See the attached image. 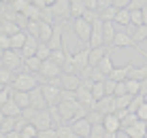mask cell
Returning a JSON list of instances; mask_svg holds the SVG:
<instances>
[{"label": "cell", "mask_w": 147, "mask_h": 138, "mask_svg": "<svg viewBox=\"0 0 147 138\" xmlns=\"http://www.w3.org/2000/svg\"><path fill=\"white\" fill-rule=\"evenodd\" d=\"M130 11V9H128ZM143 11L141 9H136V11H130V25H143Z\"/></svg>", "instance_id": "cell-40"}, {"label": "cell", "mask_w": 147, "mask_h": 138, "mask_svg": "<svg viewBox=\"0 0 147 138\" xmlns=\"http://www.w3.org/2000/svg\"><path fill=\"white\" fill-rule=\"evenodd\" d=\"M36 58H38V60H49V58H51V47H49L47 43H38Z\"/></svg>", "instance_id": "cell-36"}, {"label": "cell", "mask_w": 147, "mask_h": 138, "mask_svg": "<svg viewBox=\"0 0 147 138\" xmlns=\"http://www.w3.org/2000/svg\"><path fill=\"white\" fill-rule=\"evenodd\" d=\"M90 91H92V96H94V100H96V102H98L100 98H105V96H107V89H105V81H94L92 87H90Z\"/></svg>", "instance_id": "cell-29"}, {"label": "cell", "mask_w": 147, "mask_h": 138, "mask_svg": "<svg viewBox=\"0 0 147 138\" xmlns=\"http://www.w3.org/2000/svg\"><path fill=\"white\" fill-rule=\"evenodd\" d=\"M102 32H105V45L107 47H111L113 45V38H115V21H105V25H102Z\"/></svg>", "instance_id": "cell-24"}, {"label": "cell", "mask_w": 147, "mask_h": 138, "mask_svg": "<svg viewBox=\"0 0 147 138\" xmlns=\"http://www.w3.org/2000/svg\"><path fill=\"white\" fill-rule=\"evenodd\" d=\"M136 117H139V119H143V121H147V102L141 104V109L136 111Z\"/></svg>", "instance_id": "cell-52"}, {"label": "cell", "mask_w": 147, "mask_h": 138, "mask_svg": "<svg viewBox=\"0 0 147 138\" xmlns=\"http://www.w3.org/2000/svg\"><path fill=\"white\" fill-rule=\"evenodd\" d=\"M15 119H17V117H7L4 123H2V127H0V134H9V132H13L15 130Z\"/></svg>", "instance_id": "cell-43"}, {"label": "cell", "mask_w": 147, "mask_h": 138, "mask_svg": "<svg viewBox=\"0 0 147 138\" xmlns=\"http://www.w3.org/2000/svg\"><path fill=\"white\" fill-rule=\"evenodd\" d=\"M58 130V138H75L77 134H75V130H73V125H66V123H62L60 127H55Z\"/></svg>", "instance_id": "cell-34"}, {"label": "cell", "mask_w": 147, "mask_h": 138, "mask_svg": "<svg viewBox=\"0 0 147 138\" xmlns=\"http://www.w3.org/2000/svg\"><path fill=\"white\" fill-rule=\"evenodd\" d=\"M38 43L40 40L36 36H32V34H28V38H26V45L22 47V55H24V60L30 58V55H36V49H38Z\"/></svg>", "instance_id": "cell-18"}, {"label": "cell", "mask_w": 147, "mask_h": 138, "mask_svg": "<svg viewBox=\"0 0 147 138\" xmlns=\"http://www.w3.org/2000/svg\"><path fill=\"white\" fill-rule=\"evenodd\" d=\"M96 111H100L102 115H109V113H115L117 106H115V96L113 94H107L105 98H100L96 102Z\"/></svg>", "instance_id": "cell-11"}, {"label": "cell", "mask_w": 147, "mask_h": 138, "mask_svg": "<svg viewBox=\"0 0 147 138\" xmlns=\"http://www.w3.org/2000/svg\"><path fill=\"white\" fill-rule=\"evenodd\" d=\"M51 13H53V19L58 17L60 21L58 23H62V17H73V15H70V0H55V2L51 4Z\"/></svg>", "instance_id": "cell-8"}, {"label": "cell", "mask_w": 147, "mask_h": 138, "mask_svg": "<svg viewBox=\"0 0 147 138\" xmlns=\"http://www.w3.org/2000/svg\"><path fill=\"white\" fill-rule=\"evenodd\" d=\"M134 96H130V94H124V96H115V106H117V111L119 109H128V104L132 102Z\"/></svg>", "instance_id": "cell-37"}, {"label": "cell", "mask_w": 147, "mask_h": 138, "mask_svg": "<svg viewBox=\"0 0 147 138\" xmlns=\"http://www.w3.org/2000/svg\"><path fill=\"white\" fill-rule=\"evenodd\" d=\"M13 79H15V74H13V70H9V68H0V85H13Z\"/></svg>", "instance_id": "cell-33"}, {"label": "cell", "mask_w": 147, "mask_h": 138, "mask_svg": "<svg viewBox=\"0 0 147 138\" xmlns=\"http://www.w3.org/2000/svg\"><path fill=\"white\" fill-rule=\"evenodd\" d=\"M2 2H4V4H13L15 0H2Z\"/></svg>", "instance_id": "cell-57"}, {"label": "cell", "mask_w": 147, "mask_h": 138, "mask_svg": "<svg viewBox=\"0 0 147 138\" xmlns=\"http://www.w3.org/2000/svg\"><path fill=\"white\" fill-rule=\"evenodd\" d=\"M0 111H2V113L7 115V117H19V115L24 113V111L19 109V104H17V102L13 100V96H11V100H9V102H7V104H4L2 109H0Z\"/></svg>", "instance_id": "cell-23"}, {"label": "cell", "mask_w": 147, "mask_h": 138, "mask_svg": "<svg viewBox=\"0 0 147 138\" xmlns=\"http://www.w3.org/2000/svg\"><path fill=\"white\" fill-rule=\"evenodd\" d=\"M4 87H7V85H0V89H4Z\"/></svg>", "instance_id": "cell-60"}, {"label": "cell", "mask_w": 147, "mask_h": 138, "mask_svg": "<svg viewBox=\"0 0 147 138\" xmlns=\"http://www.w3.org/2000/svg\"><path fill=\"white\" fill-rule=\"evenodd\" d=\"M130 2H132V0H113V7L115 9H126Z\"/></svg>", "instance_id": "cell-53"}, {"label": "cell", "mask_w": 147, "mask_h": 138, "mask_svg": "<svg viewBox=\"0 0 147 138\" xmlns=\"http://www.w3.org/2000/svg\"><path fill=\"white\" fill-rule=\"evenodd\" d=\"M38 79H40V76L32 74V72L15 74V79H13V89H17V91H32L34 87H38Z\"/></svg>", "instance_id": "cell-1"}, {"label": "cell", "mask_w": 147, "mask_h": 138, "mask_svg": "<svg viewBox=\"0 0 147 138\" xmlns=\"http://www.w3.org/2000/svg\"><path fill=\"white\" fill-rule=\"evenodd\" d=\"M96 68H98V70H100V72H102L105 76H109L111 72H113V68H115V64H113V62H111V51H109V53H107V55H105V58H102V60H100V64H98V66H96Z\"/></svg>", "instance_id": "cell-25"}, {"label": "cell", "mask_w": 147, "mask_h": 138, "mask_svg": "<svg viewBox=\"0 0 147 138\" xmlns=\"http://www.w3.org/2000/svg\"><path fill=\"white\" fill-rule=\"evenodd\" d=\"M145 76H147V66H130V74H128V79L143 81Z\"/></svg>", "instance_id": "cell-30"}, {"label": "cell", "mask_w": 147, "mask_h": 138, "mask_svg": "<svg viewBox=\"0 0 147 138\" xmlns=\"http://www.w3.org/2000/svg\"><path fill=\"white\" fill-rule=\"evenodd\" d=\"M117 25H130V11L128 9H117V15L113 19Z\"/></svg>", "instance_id": "cell-31"}, {"label": "cell", "mask_w": 147, "mask_h": 138, "mask_svg": "<svg viewBox=\"0 0 147 138\" xmlns=\"http://www.w3.org/2000/svg\"><path fill=\"white\" fill-rule=\"evenodd\" d=\"M49 47H51V51L55 49H62L64 47V38H62V23H55L53 25V34H51V38H49Z\"/></svg>", "instance_id": "cell-17"}, {"label": "cell", "mask_w": 147, "mask_h": 138, "mask_svg": "<svg viewBox=\"0 0 147 138\" xmlns=\"http://www.w3.org/2000/svg\"><path fill=\"white\" fill-rule=\"evenodd\" d=\"M124 134L128 138H147V121L136 119L132 125L124 127Z\"/></svg>", "instance_id": "cell-9"}, {"label": "cell", "mask_w": 147, "mask_h": 138, "mask_svg": "<svg viewBox=\"0 0 147 138\" xmlns=\"http://www.w3.org/2000/svg\"><path fill=\"white\" fill-rule=\"evenodd\" d=\"M28 4H30V0H15L11 7H13V11H15V13H24V11L28 9Z\"/></svg>", "instance_id": "cell-46"}, {"label": "cell", "mask_w": 147, "mask_h": 138, "mask_svg": "<svg viewBox=\"0 0 147 138\" xmlns=\"http://www.w3.org/2000/svg\"><path fill=\"white\" fill-rule=\"evenodd\" d=\"M128 94V87H126V81H117V85H115V91L113 96H124Z\"/></svg>", "instance_id": "cell-49"}, {"label": "cell", "mask_w": 147, "mask_h": 138, "mask_svg": "<svg viewBox=\"0 0 147 138\" xmlns=\"http://www.w3.org/2000/svg\"><path fill=\"white\" fill-rule=\"evenodd\" d=\"M136 119H139V117H136V113H128L124 119H121V130H124V127H128V125H132Z\"/></svg>", "instance_id": "cell-47"}, {"label": "cell", "mask_w": 147, "mask_h": 138, "mask_svg": "<svg viewBox=\"0 0 147 138\" xmlns=\"http://www.w3.org/2000/svg\"><path fill=\"white\" fill-rule=\"evenodd\" d=\"M143 11H147V0H145V9H143Z\"/></svg>", "instance_id": "cell-59"}, {"label": "cell", "mask_w": 147, "mask_h": 138, "mask_svg": "<svg viewBox=\"0 0 147 138\" xmlns=\"http://www.w3.org/2000/svg\"><path fill=\"white\" fill-rule=\"evenodd\" d=\"M109 7H113V0H98V11L109 9Z\"/></svg>", "instance_id": "cell-54"}, {"label": "cell", "mask_w": 147, "mask_h": 138, "mask_svg": "<svg viewBox=\"0 0 147 138\" xmlns=\"http://www.w3.org/2000/svg\"><path fill=\"white\" fill-rule=\"evenodd\" d=\"M38 76H40V81H51V79H58L60 74H62V66H60L55 60H43V64H40V70L36 72Z\"/></svg>", "instance_id": "cell-2"}, {"label": "cell", "mask_w": 147, "mask_h": 138, "mask_svg": "<svg viewBox=\"0 0 147 138\" xmlns=\"http://www.w3.org/2000/svg\"><path fill=\"white\" fill-rule=\"evenodd\" d=\"M126 9H130V11H136V9H141V11H143V9H145V0H132V2H130Z\"/></svg>", "instance_id": "cell-50"}, {"label": "cell", "mask_w": 147, "mask_h": 138, "mask_svg": "<svg viewBox=\"0 0 147 138\" xmlns=\"http://www.w3.org/2000/svg\"><path fill=\"white\" fill-rule=\"evenodd\" d=\"M126 87H128V94H130V96H136V94H141V81H136V79H126Z\"/></svg>", "instance_id": "cell-39"}, {"label": "cell", "mask_w": 147, "mask_h": 138, "mask_svg": "<svg viewBox=\"0 0 147 138\" xmlns=\"http://www.w3.org/2000/svg\"><path fill=\"white\" fill-rule=\"evenodd\" d=\"M22 138H38V127L28 121V125L22 130Z\"/></svg>", "instance_id": "cell-38"}, {"label": "cell", "mask_w": 147, "mask_h": 138, "mask_svg": "<svg viewBox=\"0 0 147 138\" xmlns=\"http://www.w3.org/2000/svg\"><path fill=\"white\" fill-rule=\"evenodd\" d=\"M81 85V76L77 72H73V74H66V72H62L60 74V87L62 89H70V91H75Z\"/></svg>", "instance_id": "cell-13"}, {"label": "cell", "mask_w": 147, "mask_h": 138, "mask_svg": "<svg viewBox=\"0 0 147 138\" xmlns=\"http://www.w3.org/2000/svg\"><path fill=\"white\" fill-rule=\"evenodd\" d=\"M13 100L19 104V109H22V111L30 109V91H17V89H13Z\"/></svg>", "instance_id": "cell-21"}, {"label": "cell", "mask_w": 147, "mask_h": 138, "mask_svg": "<svg viewBox=\"0 0 147 138\" xmlns=\"http://www.w3.org/2000/svg\"><path fill=\"white\" fill-rule=\"evenodd\" d=\"M51 34H53V25L40 19V32H38V40H40V43H49Z\"/></svg>", "instance_id": "cell-28"}, {"label": "cell", "mask_w": 147, "mask_h": 138, "mask_svg": "<svg viewBox=\"0 0 147 138\" xmlns=\"http://www.w3.org/2000/svg\"><path fill=\"white\" fill-rule=\"evenodd\" d=\"M145 102H147V94H145Z\"/></svg>", "instance_id": "cell-61"}, {"label": "cell", "mask_w": 147, "mask_h": 138, "mask_svg": "<svg viewBox=\"0 0 147 138\" xmlns=\"http://www.w3.org/2000/svg\"><path fill=\"white\" fill-rule=\"evenodd\" d=\"M102 25L105 21L102 19H96V21H92V34H90V43L88 47H102L105 45V32H102Z\"/></svg>", "instance_id": "cell-6"}, {"label": "cell", "mask_w": 147, "mask_h": 138, "mask_svg": "<svg viewBox=\"0 0 147 138\" xmlns=\"http://www.w3.org/2000/svg\"><path fill=\"white\" fill-rule=\"evenodd\" d=\"M32 109V106H30ZM30 123H34L38 127V132L40 130H49V127H53V119H51V113H49V109H45V111H36V109H32V117H30Z\"/></svg>", "instance_id": "cell-3"}, {"label": "cell", "mask_w": 147, "mask_h": 138, "mask_svg": "<svg viewBox=\"0 0 147 138\" xmlns=\"http://www.w3.org/2000/svg\"><path fill=\"white\" fill-rule=\"evenodd\" d=\"M102 125H105V130H107V132H111V134H117V132L121 130V121H119V117L115 115V113L105 115Z\"/></svg>", "instance_id": "cell-16"}, {"label": "cell", "mask_w": 147, "mask_h": 138, "mask_svg": "<svg viewBox=\"0 0 147 138\" xmlns=\"http://www.w3.org/2000/svg\"><path fill=\"white\" fill-rule=\"evenodd\" d=\"M40 64H43V60H38L36 55H30V58L24 60V68H30L32 72H38V70H40Z\"/></svg>", "instance_id": "cell-32"}, {"label": "cell", "mask_w": 147, "mask_h": 138, "mask_svg": "<svg viewBox=\"0 0 147 138\" xmlns=\"http://www.w3.org/2000/svg\"><path fill=\"white\" fill-rule=\"evenodd\" d=\"M115 85H117V81L105 79V89H107V94H113V91H115Z\"/></svg>", "instance_id": "cell-51"}, {"label": "cell", "mask_w": 147, "mask_h": 138, "mask_svg": "<svg viewBox=\"0 0 147 138\" xmlns=\"http://www.w3.org/2000/svg\"><path fill=\"white\" fill-rule=\"evenodd\" d=\"M40 89H43V96H45V100H47V104H49V106H53V104H58V102H60L62 87H58V85L47 83V81H45V83L40 85Z\"/></svg>", "instance_id": "cell-7"}, {"label": "cell", "mask_w": 147, "mask_h": 138, "mask_svg": "<svg viewBox=\"0 0 147 138\" xmlns=\"http://www.w3.org/2000/svg\"><path fill=\"white\" fill-rule=\"evenodd\" d=\"M38 138H58V130L55 127H49V130H40Z\"/></svg>", "instance_id": "cell-48"}, {"label": "cell", "mask_w": 147, "mask_h": 138, "mask_svg": "<svg viewBox=\"0 0 147 138\" xmlns=\"http://www.w3.org/2000/svg\"><path fill=\"white\" fill-rule=\"evenodd\" d=\"M109 53V47L102 45V47H90V66H98L100 60Z\"/></svg>", "instance_id": "cell-19"}, {"label": "cell", "mask_w": 147, "mask_h": 138, "mask_svg": "<svg viewBox=\"0 0 147 138\" xmlns=\"http://www.w3.org/2000/svg\"><path fill=\"white\" fill-rule=\"evenodd\" d=\"M11 96H13V89L9 87V85H7L4 89H0V109H2V106L7 104L9 100H11Z\"/></svg>", "instance_id": "cell-45"}, {"label": "cell", "mask_w": 147, "mask_h": 138, "mask_svg": "<svg viewBox=\"0 0 147 138\" xmlns=\"http://www.w3.org/2000/svg\"><path fill=\"white\" fill-rule=\"evenodd\" d=\"M0 32L9 34V36H13V34L22 32V28H19V23H15L13 19H4L2 23H0Z\"/></svg>", "instance_id": "cell-26"}, {"label": "cell", "mask_w": 147, "mask_h": 138, "mask_svg": "<svg viewBox=\"0 0 147 138\" xmlns=\"http://www.w3.org/2000/svg\"><path fill=\"white\" fill-rule=\"evenodd\" d=\"M107 136V130H105L102 123H94L92 125V134H90V138H105Z\"/></svg>", "instance_id": "cell-44"}, {"label": "cell", "mask_w": 147, "mask_h": 138, "mask_svg": "<svg viewBox=\"0 0 147 138\" xmlns=\"http://www.w3.org/2000/svg\"><path fill=\"white\" fill-rule=\"evenodd\" d=\"M128 34L132 36V40L136 45L139 43H143V40L147 38V25L143 23V25H128Z\"/></svg>", "instance_id": "cell-20"}, {"label": "cell", "mask_w": 147, "mask_h": 138, "mask_svg": "<svg viewBox=\"0 0 147 138\" xmlns=\"http://www.w3.org/2000/svg\"><path fill=\"white\" fill-rule=\"evenodd\" d=\"M70 125H73L75 134H77V136H81V138H90V134H92V123L88 121V117H81V119H75Z\"/></svg>", "instance_id": "cell-12"}, {"label": "cell", "mask_w": 147, "mask_h": 138, "mask_svg": "<svg viewBox=\"0 0 147 138\" xmlns=\"http://www.w3.org/2000/svg\"><path fill=\"white\" fill-rule=\"evenodd\" d=\"M26 32L38 38V32H40V19H30V21H28V28H26Z\"/></svg>", "instance_id": "cell-41"}, {"label": "cell", "mask_w": 147, "mask_h": 138, "mask_svg": "<svg viewBox=\"0 0 147 138\" xmlns=\"http://www.w3.org/2000/svg\"><path fill=\"white\" fill-rule=\"evenodd\" d=\"M73 28H75L77 38L83 45H88L90 43V34H92V21H88L85 17H77V19H75V23H73Z\"/></svg>", "instance_id": "cell-4"}, {"label": "cell", "mask_w": 147, "mask_h": 138, "mask_svg": "<svg viewBox=\"0 0 147 138\" xmlns=\"http://www.w3.org/2000/svg\"><path fill=\"white\" fill-rule=\"evenodd\" d=\"M73 62H75V70H77V74L83 68H88V66H90V47H85V49L77 51V53H73Z\"/></svg>", "instance_id": "cell-14"}, {"label": "cell", "mask_w": 147, "mask_h": 138, "mask_svg": "<svg viewBox=\"0 0 147 138\" xmlns=\"http://www.w3.org/2000/svg\"><path fill=\"white\" fill-rule=\"evenodd\" d=\"M2 7H4V2H2V0H0V11H2Z\"/></svg>", "instance_id": "cell-58"}, {"label": "cell", "mask_w": 147, "mask_h": 138, "mask_svg": "<svg viewBox=\"0 0 147 138\" xmlns=\"http://www.w3.org/2000/svg\"><path fill=\"white\" fill-rule=\"evenodd\" d=\"M4 119H7V115H4L2 111H0V127H2V123H4Z\"/></svg>", "instance_id": "cell-55"}, {"label": "cell", "mask_w": 147, "mask_h": 138, "mask_svg": "<svg viewBox=\"0 0 147 138\" xmlns=\"http://www.w3.org/2000/svg\"><path fill=\"white\" fill-rule=\"evenodd\" d=\"M85 117H88V121H90L92 125H94V123H102V119H105V115L100 113V111H96V109H92Z\"/></svg>", "instance_id": "cell-42"}, {"label": "cell", "mask_w": 147, "mask_h": 138, "mask_svg": "<svg viewBox=\"0 0 147 138\" xmlns=\"http://www.w3.org/2000/svg\"><path fill=\"white\" fill-rule=\"evenodd\" d=\"M143 17H145V19H143V23L147 25V11H143Z\"/></svg>", "instance_id": "cell-56"}, {"label": "cell", "mask_w": 147, "mask_h": 138, "mask_svg": "<svg viewBox=\"0 0 147 138\" xmlns=\"http://www.w3.org/2000/svg\"><path fill=\"white\" fill-rule=\"evenodd\" d=\"M111 47H115V49H128V47H136V43L132 40V36H130L128 32H117Z\"/></svg>", "instance_id": "cell-15"}, {"label": "cell", "mask_w": 147, "mask_h": 138, "mask_svg": "<svg viewBox=\"0 0 147 138\" xmlns=\"http://www.w3.org/2000/svg\"><path fill=\"white\" fill-rule=\"evenodd\" d=\"M26 38H28V32H26V30H22V32L13 34V36H11V49L22 51V47L26 45Z\"/></svg>", "instance_id": "cell-27"}, {"label": "cell", "mask_w": 147, "mask_h": 138, "mask_svg": "<svg viewBox=\"0 0 147 138\" xmlns=\"http://www.w3.org/2000/svg\"><path fill=\"white\" fill-rule=\"evenodd\" d=\"M30 106H32V109H36V111H45V109H49L47 100H45V96H43V89H40V85L30 91Z\"/></svg>", "instance_id": "cell-10"}, {"label": "cell", "mask_w": 147, "mask_h": 138, "mask_svg": "<svg viewBox=\"0 0 147 138\" xmlns=\"http://www.w3.org/2000/svg\"><path fill=\"white\" fill-rule=\"evenodd\" d=\"M2 64H4V68H9V70H13V68H24V55H22V51H17V49H7L2 53Z\"/></svg>", "instance_id": "cell-5"}, {"label": "cell", "mask_w": 147, "mask_h": 138, "mask_svg": "<svg viewBox=\"0 0 147 138\" xmlns=\"http://www.w3.org/2000/svg\"><path fill=\"white\" fill-rule=\"evenodd\" d=\"M130 66H132V64H126V66H115V68H113V72L109 74V79H113V81H126V79H128V74H130Z\"/></svg>", "instance_id": "cell-22"}, {"label": "cell", "mask_w": 147, "mask_h": 138, "mask_svg": "<svg viewBox=\"0 0 147 138\" xmlns=\"http://www.w3.org/2000/svg\"><path fill=\"white\" fill-rule=\"evenodd\" d=\"M115 15H117V9H115V7H109V9H102V11H98V17L102 19V21H113Z\"/></svg>", "instance_id": "cell-35"}]
</instances>
